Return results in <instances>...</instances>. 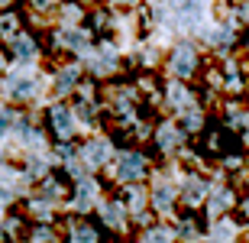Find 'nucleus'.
Masks as SVG:
<instances>
[{
    "mask_svg": "<svg viewBox=\"0 0 249 243\" xmlns=\"http://www.w3.org/2000/svg\"><path fill=\"white\" fill-rule=\"evenodd\" d=\"M197 65H201V56H197V49H194V42H178L175 49H172V58H168V72L175 78H191L194 72H197Z\"/></svg>",
    "mask_w": 249,
    "mask_h": 243,
    "instance_id": "obj_1",
    "label": "nucleus"
},
{
    "mask_svg": "<svg viewBox=\"0 0 249 243\" xmlns=\"http://www.w3.org/2000/svg\"><path fill=\"white\" fill-rule=\"evenodd\" d=\"M204 0H172V17L181 29H197L204 23Z\"/></svg>",
    "mask_w": 249,
    "mask_h": 243,
    "instance_id": "obj_2",
    "label": "nucleus"
},
{
    "mask_svg": "<svg viewBox=\"0 0 249 243\" xmlns=\"http://www.w3.org/2000/svg\"><path fill=\"white\" fill-rule=\"evenodd\" d=\"M211 49H217V52H230L233 42H236V26L233 23H220V26L211 29Z\"/></svg>",
    "mask_w": 249,
    "mask_h": 243,
    "instance_id": "obj_3",
    "label": "nucleus"
},
{
    "mask_svg": "<svg viewBox=\"0 0 249 243\" xmlns=\"http://www.w3.org/2000/svg\"><path fill=\"white\" fill-rule=\"evenodd\" d=\"M142 168H146V159H142V156H136V152H123L120 178H139V175H142Z\"/></svg>",
    "mask_w": 249,
    "mask_h": 243,
    "instance_id": "obj_4",
    "label": "nucleus"
},
{
    "mask_svg": "<svg viewBox=\"0 0 249 243\" xmlns=\"http://www.w3.org/2000/svg\"><path fill=\"white\" fill-rule=\"evenodd\" d=\"M7 91L13 94V97H33V91H36V84H33V78L10 75V78H7Z\"/></svg>",
    "mask_w": 249,
    "mask_h": 243,
    "instance_id": "obj_5",
    "label": "nucleus"
},
{
    "mask_svg": "<svg viewBox=\"0 0 249 243\" xmlns=\"http://www.w3.org/2000/svg\"><path fill=\"white\" fill-rule=\"evenodd\" d=\"M159 143H162V150H175V146H181V133H178L172 123H162V130H159Z\"/></svg>",
    "mask_w": 249,
    "mask_h": 243,
    "instance_id": "obj_6",
    "label": "nucleus"
},
{
    "mask_svg": "<svg viewBox=\"0 0 249 243\" xmlns=\"http://www.w3.org/2000/svg\"><path fill=\"white\" fill-rule=\"evenodd\" d=\"M168 104H172V107L188 111V107H191V91H188V88H181V84H172V91H168Z\"/></svg>",
    "mask_w": 249,
    "mask_h": 243,
    "instance_id": "obj_7",
    "label": "nucleus"
},
{
    "mask_svg": "<svg viewBox=\"0 0 249 243\" xmlns=\"http://www.w3.org/2000/svg\"><path fill=\"white\" fill-rule=\"evenodd\" d=\"M52 123H55V130L62 133V136H68V133H71V113L62 111V107H55V111H52Z\"/></svg>",
    "mask_w": 249,
    "mask_h": 243,
    "instance_id": "obj_8",
    "label": "nucleus"
},
{
    "mask_svg": "<svg viewBox=\"0 0 249 243\" xmlns=\"http://www.w3.org/2000/svg\"><path fill=\"white\" fill-rule=\"evenodd\" d=\"M84 156H88L91 162H104L107 156H110V146H107V143H91V146L84 150Z\"/></svg>",
    "mask_w": 249,
    "mask_h": 243,
    "instance_id": "obj_9",
    "label": "nucleus"
},
{
    "mask_svg": "<svg viewBox=\"0 0 249 243\" xmlns=\"http://www.w3.org/2000/svg\"><path fill=\"white\" fill-rule=\"evenodd\" d=\"M74 78H78V68H65V72H62V78H58V84H55V88H58V94H65V91H68V88L74 84Z\"/></svg>",
    "mask_w": 249,
    "mask_h": 243,
    "instance_id": "obj_10",
    "label": "nucleus"
},
{
    "mask_svg": "<svg viewBox=\"0 0 249 243\" xmlns=\"http://www.w3.org/2000/svg\"><path fill=\"white\" fill-rule=\"evenodd\" d=\"M185 195H188V201H201V195H204V185L197 182V178H191V182H188V188H185Z\"/></svg>",
    "mask_w": 249,
    "mask_h": 243,
    "instance_id": "obj_11",
    "label": "nucleus"
},
{
    "mask_svg": "<svg viewBox=\"0 0 249 243\" xmlns=\"http://www.w3.org/2000/svg\"><path fill=\"white\" fill-rule=\"evenodd\" d=\"M168 205H172V188H159L156 191V207H162V211H168Z\"/></svg>",
    "mask_w": 249,
    "mask_h": 243,
    "instance_id": "obj_12",
    "label": "nucleus"
},
{
    "mask_svg": "<svg viewBox=\"0 0 249 243\" xmlns=\"http://www.w3.org/2000/svg\"><path fill=\"white\" fill-rule=\"evenodd\" d=\"M17 56H23V58H29V56H36V46L29 42V39H17Z\"/></svg>",
    "mask_w": 249,
    "mask_h": 243,
    "instance_id": "obj_13",
    "label": "nucleus"
},
{
    "mask_svg": "<svg viewBox=\"0 0 249 243\" xmlns=\"http://www.w3.org/2000/svg\"><path fill=\"white\" fill-rule=\"evenodd\" d=\"M230 205H233V198L223 191V195H217V201H211V214H220L223 207H230Z\"/></svg>",
    "mask_w": 249,
    "mask_h": 243,
    "instance_id": "obj_14",
    "label": "nucleus"
},
{
    "mask_svg": "<svg viewBox=\"0 0 249 243\" xmlns=\"http://www.w3.org/2000/svg\"><path fill=\"white\" fill-rule=\"evenodd\" d=\"M58 39H62L65 46H71V49H81L84 46V36H81V33H62Z\"/></svg>",
    "mask_w": 249,
    "mask_h": 243,
    "instance_id": "obj_15",
    "label": "nucleus"
},
{
    "mask_svg": "<svg viewBox=\"0 0 249 243\" xmlns=\"http://www.w3.org/2000/svg\"><path fill=\"white\" fill-rule=\"evenodd\" d=\"M104 217H107V221H113V227H120V221H123V214H120V207H117V205H107V207H104Z\"/></svg>",
    "mask_w": 249,
    "mask_h": 243,
    "instance_id": "obj_16",
    "label": "nucleus"
},
{
    "mask_svg": "<svg viewBox=\"0 0 249 243\" xmlns=\"http://www.w3.org/2000/svg\"><path fill=\"white\" fill-rule=\"evenodd\" d=\"M168 240H172V234H168V230H152V234H149L142 243H168Z\"/></svg>",
    "mask_w": 249,
    "mask_h": 243,
    "instance_id": "obj_17",
    "label": "nucleus"
},
{
    "mask_svg": "<svg viewBox=\"0 0 249 243\" xmlns=\"http://www.w3.org/2000/svg\"><path fill=\"white\" fill-rule=\"evenodd\" d=\"M0 33H3V36H7V33H17V19L3 17V19H0Z\"/></svg>",
    "mask_w": 249,
    "mask_h": 243,
    "instance_id": "obj_18",
    "label": "nucleus"
},
{
    "mask_svg": "<svg viewBox=\"0 0 249 243\" xmlns=\"http://www.w3.org/2000/svg\"><path fill=\"white\" fill-rule=\"evenodd\" d=\"M236 19H240V23H246V26H249V0H243L240 7H236Z\"/></svg>",
    "mask_w": 249,
    "mask_h": 243,
    "instance_id": "obj_19",
    "label": "nucleus"
},
{
    "mask_svg": "<svg viewBox=\"0 0 249 243\" xmlns=\"http://www.w3.org/2000/svg\"><path fill=\"white\" fill-rule=\"evenodd\" d=\"M74 240H78V243H94V230H78Z\"/></svg>",
    "mask_w": 249,
    "mask_h": 243,
    "instance_id": "obj_20",
    "label": "nucleus"
},
{
    "mask_svg": "<svg viewBox=\"0 0 249 243\" xmlns=\"http://www.w3.org/2000/svg\"><path fill=\"white\" fill-rule=\"evenodd\" d=\"M7 127H10V117L3 111H0V136H3V133H7Z\"/></svg>",
    "mask_w": 249,
    "mask_h": 243,
    "instance_id": "obj_21",
    "label": "nucleus"
},
{
    "mask_svg": "<svg viewBox=\"0 0 249 243\" xmlns=\"http://www.w3.org/2000/svg\"><path fill=\"white\" fill-rule=\"evenodd\" d=\"M49 3H52V0H36V7H49Z\"/></svg>",
    "mask_w": 249,
    "mask_h": 243,
    "instance_id": "obj_22",
    "label": "nucleus"
},
{
    "mask_svg": "<svg viewBox=\"0 0 249 243\" xmlns=\"http://www.w3.org/2000/svg\"><path fill=\"white\" fill-rule=\"evenodd\" d=\"M243 214H246V217H249V201H243Z\"/></svg>",
    "mask_w": 249,
    "mask_h": 243,
    "instance_id": "obj_23",
    "label": "nucleus"
},
{
    "mask_svg": "<svg viewBox=\"0 0 249 243\" xmlns=\"http://www.w3.org/2000/svg\"><path fill=\"white\" fill-rule=\"evenodd\" d=\"M246 49H249V39H246Z\"/></svg>",
    "mask_w": 249,
    "mask_h": 243,
    "instance_id": "obj_24",
    "label": "nucleus"
}]
</instances>
